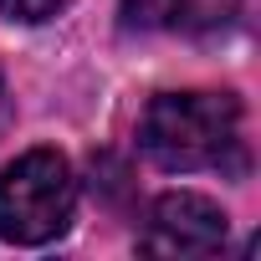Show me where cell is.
<instances>
[{
	"label": "cell",
	"instance_id": "5b68a950",
	"mask_svg": "<svg viewBox=\"0 0 261 261\" xmlns=\"http://www.w3.org/2000/svg\"><path fill=\"white\" fill-rule=\"evenodd\" d=\"M62 11H67V0H0V16L21 21V26H41V21H51Z\"/></svg>",
	"mask_w": 261,
	"mask_h": 261
},
{
	"label": "cell",
	"instance_id": "277c9868",
	"mask_svg": "<svg viewBox=\"0 0 261 261\" xmlns=\"http://www.w3.org/2000/svg\"><path fill=\"white\" fill-rule=\"evenodd\" d=\"M123 31H185L195 21V0H123Z\"/></svg>",
	"mask_w": 261,
	"mask_h": 261
},
{
	"label": "cell",
	"instance_id": "8992f818",
	"mask_svg": "<svg viewBox=\"0 0 261 261\" xmlns=\"http://www.w3.org/2000/svg\"><path fill=\"white\" fill-rule=\"evenodd\" d=\"M0 113H6V82H0Z\"/></svg>",
	"mask_w": 261,
	"mask_h": 261
},
{
	"label": "cell",
	"instance_id": "7a4b0ae2",
	"mask_svg": "<svg viewBox=\"0 0 261 261\" xmlns=\"http://www.w3.org/2000/svg\"><path fill=\"white\" fill-rule=\"evenodd\" d=\"M77 174L57 149H31L0 169V241L46 246L72 225Z\"/></svg>",
	"mask_w": 261,
	"mask_h": 261
},
{
	"label": "cell",
	"instance_id": "6da1fadb",
	"mask_svg": "<svg viewBox=\"0 0 261 261\" xmlns=\"http://www.w3.org/2000/svg\"><path fill=\"white\" fill-rule=\"evenodd\" d=\"M139 149L149 164L169 174H241L246 169V139H241V102L230 92H159L144 108Z\"/></svg>",
	"mask_w": 261,
	"mask_h": 261
},
{
	"label": "cell",
	"instance_id": "3957f363",
	"mask_svg": "<svg viewBox=\"0 0 261 261\" xmlns=\"http://www.w3.org/2000/svg\"><path fill=\"white\" fill-rule=\"evenodd\" d=\"M225 210L210 195L195 190H169L149 205V225L139 246L149 256H215L225 246Z\"/></svg>",
	"mask_w": 261,
	"mask_h": 261
}]
</instances>
